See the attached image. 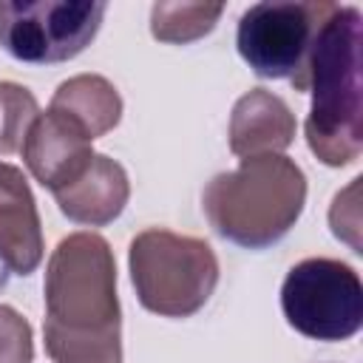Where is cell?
<instances>
[{"label":"cell","instance_id":"cell-5","mask_svg":"<svg viewBox=\"0 0 363 363\" xmlns=\"http://www.w3.org/2000/svg\"><path fill=\"white\" fill-rule=\"evenodd\" d=\"M286 323L303 337L335 343L363 326V284L354 267L337 258H303L281 284Z\"/></svg>","mask_w":363,"mask_h":363},{"label":"cell","instance_id":"cell-7","mask_svg":"<svg viewBox=\"0 0 363 363\" xmlns=\"http://www.w3.org/2000/svg\"><path fill=\"white\" fill-rule=\"evenodd\" d=\"M335 3H255L250 6L235 31L241 60L264 79H289L303 74L315 34Z\"/></svg>","mask_w":363,"mask_h":363},{"label":"cell","instance_id":"cell-9","mask_svg":"<svg viewBox=\"0 0 363 363\" xmlns=\"http://www.w3.org/2000/svg\"><path fill=\"white\" fill-rule=\"evenodd\" d=\"M20 153L31 176L51 193L79 176V170L94 156L91 139L71 119L51 108L34 119Z\"/></svg>","mask_w":363,"mask_h":363},{"label":"cell","instance_id":"cell-11","mask_svg":"<svg viewBox=\"0 0 363 363\" xmlns=\"http://www.w3.org/2000/svg\"><path fill=\"white\" fill-rule=\"evenodd\" d=\"M295 128V113L278 94L267 88H252L233 105L230 150L241 159L281 153L292 145Z\"/></svg>","mask_w":363,"mask_h":363},{"label":"cell","instance_id":"cell-6","mask_svg":"<svg viewBox=\"0 0 363 363\" xmlns=\"http://www.w3.org/2000/svg\"><path fill=\"white\" fill-rule=\"evenodd\" d=\"M105 11L94 0H0V48L31 65L74 60L96 37Z\"/></svg>","mask_w":363,"mask_h":363},{"label":"cell","instance_id":"cell-8","mask_svg":"<svg viewBox=\"0 0 363 363\" xmlns=\"http://www.w3.org/2000/svg\"><path fill=\"white\" fill-rule=\"evenodd\" d=\"M43 224L34 193L20 167L0 162V264L31 275L43 261Z\"/></svg>","mask_w":363,"mask_h":363},{"label":"cell","instance_id":"cell-15","mask_svg":"<svg viewBox=\"0 0 363 363\" xmlns=\"http://www.w3.org/2000/svg\"><path fill=\"white\" fill-rule=\"evenodd\" d=\"M0 320H3V303H0Z\"/></svg>","mask_w":363,"mask_h":363},{"label":"cell","instance_id":"cell-3","mask_svg":"<svg viewBox=\"0 0 363 363\" xmlns=\"http://www.w3.org/2000/svg\"><path fill=\"white\" fill-rule=\"evenodd\" d=\"M204 216L210 227L244 250H264L281 241L303 213L306 176L284 153L241 159L235 170L207 182Z\"/></svg>","mask_w":363,"mask_h":363},{"label":"cell","instance_id":"cell-1","mask_svg":"<svg viewBox=\"0 0 363 363\" xmlns=\"http://www.w3.org/2000/svg\"><path fill=\"white\" fill-rule=\"evenodd\" d=\"M43 292L51 363H122L116 261L99 233H71L54 247Z\"/></svg>","mask_w":363,"mask_h":363},{"label":"cell","instance_id":"cell-2","mask_svg":"<svg viewBox=\"0 0 363 363\" xmlns=\"http://www.w3.org/2000/svg\"><path fill=\"white\" fill-rule=\"evenodd\" d=\"M363 20L354 6H332L323 17L303 74L292 85L312 94L306 145L329 167L352 164L363 150V82H360Z\"/></svg>","mask_w":363,"mask_h":363},{"label":"cell","instance_id":"cell-14","mask_svg":"<svg viewBox=\"0 0 363 363\" xmlns=\"http://www.w3.org/2000/svg\"><path fill=\"white\" fill-rule=\"evenodd\" d=\"M37 116L40 105L34 94L20 82L0 79V156H11L23 147Z\"/></svg>","mask_w":363,"mask_h":363},{"label":"cell","instance_id":"cell-4","mask_svg":"<svg viewBox=\"0 0 363 363\" xmlns=\"http://www.w3.org/2000/svg\"><path fill=\"white\" fill-rule=\"evenodd\" d=\"M139 303L162 318H190L218 284V258L204 238L164 227L142 230L128 250Z\"/></svg>","mask_w":363,"mask_h":363},{"label":"cell","instance_id":"cell-13","mask_svg":"<svg viewBox=\"0 0 363 363\" xmlns=\"http://www.w3.org/2000/svg\"><path fill=\"white\" fill-rule=\"evenodd\" d=\"M224 14L221 3H153L150 34L159 43L184 45L210 34Z\"/></svg>","mask_w":363,"mask_h":363},{"label":"cell","instance_id":"cell-10","mask_svg":"<svg viewBox=\"0 0 363 363\" xmlns=\"http://www.w3.org/2000/svg\"><path fill=\"white\" fill-rule=\"evenodd\" d=\"M54 199L65 218L85 227H105L122 216L130 199V182L116 159L94 153L79 176L54 190Z\"/></svg>","mask_w":363,"mask_h":363},{"label":"cell","instance_id":"cell-12","mask_svg":"<svg viewBox=\"0 0 363 363\" xmlns=\"http://www.w3.org/2000/svg\"><path fill=\"white\" fill-rule=\"evenodd\" d=\"M48 108L71 119L91 142L113 130L122 119V96L99 74H77L60 82Z\"/></svg>","mask_w":363,"mask_h":363}]
</instances>
